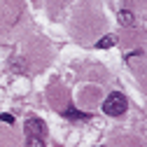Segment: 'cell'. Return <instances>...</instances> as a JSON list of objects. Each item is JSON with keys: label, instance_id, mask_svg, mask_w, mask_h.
<instances>
[{"label": "cell", "instance_id": "6da1fadb", "mask_svg": "<svg viewBox=\"0 0 147 147\" xmlns=\"http://www.w3.org/2000/svg\"><path fill=\"white\" fill-rule=\"evenodd\" d=\"M126 107H128L126 96H124V94H119V91H112V94L105 98V103H103V112H105V115H110V117H119V115H124V112H126Z\"/></svg>", "mask_w": 147, "mask_h": 147}, {"label": "cell", "instance_id": "7a4b0ae2", "mask_svg": "<svg viewBox=\"0 0 147 147\" xmlns=\"http://www.w3.org/2000/svg\"><path fill=\"white\" fill-rule=\"evenodd\" d=\"M45 121H40V119H35V117H30L28 121H26V133H28V138H45Z\"/></svg>", "mask_w": 147, "mask_h": 147}, {"label": "cell", "instance_id": "3957f363", "mask_svg": "<svg viewBox=\"0 0 147 147\" xmlns=\"http://www.w3.org/2000/svg\"><path fill=\"white\" fill-rule=\"evenodd\" d=\"M115 42H117L115 35H105V38H100V40L96 42V47H98V49H110V47H115Z\"/></svg>", "mask_w": 147, "mask_h": 147}, {"label": "cell", "instance_id": "277c9868", "mask_svg": "<svg viewBox=\"0 0 147 147\" xmlns=\"http://www.w3.org/2000/svg\"><path fill=\"white\" fill-rule=\"evenodd\" d=\"M119 21H121L124 26H133V24H136V16H133L131 12H126V9H121V12H119Z\"/></svg>", "mask_w": 147, "mask_h": 147}, {"label": "cell", "instance_id": "5b68a950", "mask_svg": "<svg viewBox=\"0 0 147 147\" xmlns=\"http://www.w3.org/2000/svg\"><path fill=\"white\" fill-rule=\"evenodd\" d=\"M26 147H45V138H28Z\"/></svg>", "mask_w": 147, "mask_h": 147}, {"label": "cell", "instance_id": "8992f818", "mask_svg": "<svg viewBox=\"0 0 147 147\" xmlns=\"http://www.w3.org/2000/svg\"><path fill=\"white\" fill-rule=\"evenodd\" d=\"M65 117H70V119H86V115H84V112H75V110H68Z\"/></svg>", "mask_w": 147, "mask_h": 147}, {"label": "cell", "instance_id": "52a82bcc", "mask_svg": "<svg viewBox=\"0 0 147 147\" xmlns=\"http://www.w3.org/2000/svg\"><path fill=\"white\" fill-rule=\"evenodd\" d=\"M0 119H3V121H7V124H14V117H12V115H5V112L0 115Z\"/></svg>", "mask_w": 147, "mask_h": 147}]
</instances>
